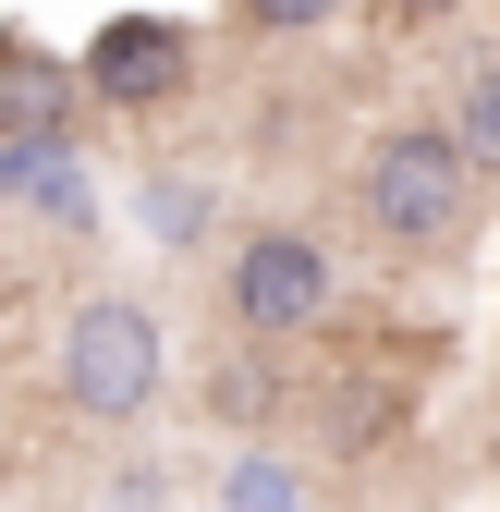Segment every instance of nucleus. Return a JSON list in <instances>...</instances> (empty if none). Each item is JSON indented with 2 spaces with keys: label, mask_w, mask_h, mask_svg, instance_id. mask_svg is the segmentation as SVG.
<instances>
[{
  "label": "nucleus",
  "mask_w": 500,
  "mask_h": 512,
  "mask_svg": "<svg viewBox=\"0 0 500 512\" xmlns=\"http://www.w3.org/2000/svg\"><path fill=\"white\" fill-rule=\"evenodd\" d=\"M354 208H366V232L403 244V256H452L464 244V208H476L464 135H452V122H403V135H379L366 171H354Z\"/></svg>",
  "instance_id": "1"
},
{
  "label": "nucleus",
  "mask_w": 500,
  "mask_h": 512,
  "mask_svg": "<svg viewBox=\"0 0 500 512\" xmlns=\"http://www.w3.org/2000/svg\"><path fill=\"white\" fill-rule=\"evenodd\" d=\"M61 391H74V415H147L159 403V317L147 305H122V293H98V305H74V330H61Z\"/></svg>",
  "instance_id": "2"
},
{
  "label": "nucleus",
  "mask_w": 500,
  "mask_h": 512,
  "mask_svg": "<svg viewBox=\"0 0 500 512\" xmlns=\"http://www.w3.org/2000/svg\"><path fill=\"white\" fill-rule=\"evenodd\" d=\"M318 305H330V256L305 244V232H244V244H232V317H244L257 342L318 330Z\"/></svg>",
  "instance_id": "3"
},
{
  "label": "nucleus",
  "mask_w": 500,
  "mask_h": 512,
  "mask_svg": "<svg viewBox=\"0 0 500 512\" xmlns=\"http://www.w3.org/2000/svg\"><path fill=\"white\" fill-rule=\"evenodd\" d=\"M183 74H196V49H183V25H171V13H110V25H98V49H86V86H98L110 110H159Z\"/></svg>",
  "instance_id": "4"
},
{
  "label": "nucleus",
  "mask_w": 500,
  "mask_h": 512,
  "mask_svg": "<svg viewBox=\"0 0 500 512\" xmlns=\"http://www.w3.org/2000/svg\"><path fill=\"white\" fill-rule=\"evenodd\" d=\"M452 135H464V159H476V171H500V61H476V74H464Z\"/></svg>",
  "instance_id": "5"
},
{
  "label": "nucleus",
  "mask_w": 500,
  "mask_h": 512,
  "mask_svg": "<svg viewBox=\"0 0 500 512\" xmlns=\"http://www.w3.org/2000/svg\"><path fill=\"white\" fill-rule=\"evenodd\" d=\"M330 13H342V0H232V25H257V37H305Z\"/></svg>",
  "instance_id": "6"
},
{
  "label": "nucleus",
  "mask_w": 500,
  "mask_h": 512,
  "mask_svg": "<svg viewBox=\"0 0 500 512\" xmlns=\"http://www.w3.org/2000/svg\"><path fill=\"white\" fill-rule=\"evenodd\" d=\"M220 500H244V512H257V500H293V464H232Z\"/></svg>",
  "instance_id": "7"
},
{
  "label": "nucleus",
  "mask_w": 500,
  "mask_h": 512,
  "mask_svg": "<svg viewBox=\"0 0 500 512\" xmlns=\"http://www.w3.org/2000/svg\"><path fill=\"white\" fill-rule=\"evenodd\" d=\"M391 13H403V25H440V13H452V0H391Z\"/></svg>",
  "instance_id": "8"
}]
</instances>
